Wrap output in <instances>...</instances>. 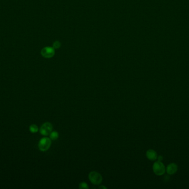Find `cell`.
<instances>
[{"label": "cell", "instance_id": "6da1fadb", "mask_svg": "<svg viewBox=\"0 0 189 189\" xmlns=\"http://www.w3.org/2000/svg\"><path fill=\"white\" fill-rule=\"evenodd\" d=\"M153 171L156 175L161 176L165 174L166 168L161 161H157L153 165Z\"/></svg>", "mask_w": 189, "mask_h": 189}, {"label": "cell", "instance_id": "7a4b0ae2", "mask_svg": "<svg viewBox=\"0 0 189 189\" xmlns=\"http://www.w3.org/2000/svg\"><path fill=\"white\" fill-rule=\"evenodd\" d=\"M89 179L93 184L98 185L102 182V176L99 172L93 171L89 174Z\"/></svg>", "mask_w": 189, "mask_h": 189}, {"label": "cell", "instance_id": "3957f363", "mask_svg": "<svg viewBox=\"0 0 189 189\" xmlns=\"http://www.w3.org/2000/svg\"><path fill=\"white\" fill-rule=\"evenodd\" d=\"M52 144V140L50 138H42L38 142V148L41 151H46L50 148Z\"/></svg>", "mask_w": 189, "mask_h": 189}, {"label": "cell", "instance_id": "277c9868", "mask_svg": "<svg viewBox=\"0 0 189 189\" xmlns=\"http://www.w3.org/2000/svg\"><path fill=\"white\" fill-rule=\"evenodd\" d=\"M53 125L49 122H46L42 124L39 129V132L42 135L48 136L53 130Z\"/></svg>", "mask_w": 189, "mask_h": 189}, {"label": "cell", "instance_id": "5b68a950", "mask_svg": "<svg viewBox=\"0 0 189 189\" xmlns=\"http://www.w3.org/2000/svg\"><path fill=\"white\" fill-rule=\"evenodd\" d=\"M41 55L44 58H51L55 55L54 48L50 47L43 48L41 51Z\"/></svg>", "mask_w": 189, "mask_h": 189}, {"label": "cell", "instance_id": "8992f818", "mask_svg": "<svg viewBox=\"0 0 189 189\" xmlns=\"http://www.w3.org/2000/svg\"><path fill=\"white\" fill-rule=\"evenodd\" d=\"M178 169V165L174 162L169 164L166 168V172L168 175H174L175 174Z\"/></svg>", "mask_w": 189, "mask_h": 189}, {"label": "cell", "instance_id": "52a82bcc", "mask_svg": "<svg viewBox=\"0 0 189 189\" xmlns=\"http://www.w3.org/2000/svg\"><path fill=\"white\" fill-rule=\"evenodd\" d=\"M146 156L149 160H156L157 159L158 154L155 150L153 149H149L146 152Z\"/></svg>", "mask_w": 189, "mask_h": 189}, {"label": "cell", "instance_id": "ba28073f", "mask_svg": "<svg viewBox=\"0 0 189 189\" xmlns=\"http://www.w3.org/2000/svg\"><path fill=\"white\" fill-rule=\"evenodd\" d=\"M49 138L52 140H57L59 138V133L57 131H52L49 134Z\"/></svg>", "mask_w": 189, "mask_h": 189}, {"label": "cell", "instance_id": "9c48e42d", "mask_svg": "<svg viewBox=\"0 0 189 189\" xmlns=\"http://www.w3.org/2000/svg\"><path fill=\"white\" fill-rule=\"evenodd\" d=\"M38 126L36 124H32L29 126V131L32 133H36L38 132Z\"/></svg>", "mask_w": 189, "mask_h": 189}, {"label": "cell", "instance_id": "30bf717a", "mask_svg": "<svg viewBox=\"0 0 189 189\" xmlns=\"http://www.w3.org/2000/svg\"><path fill=\"white\" fill-rule=\"evenodd\" d=\"M79 188L80 189H89V187L88 186V184L85 182H82L79 184Z\"/></svg>", "mask_w": 189, "mask_h": 189}, {"label": "cell", "instance_id": "8fae6325", "mask_svg": "<svg viewBox=\"0 0 189 189\" xmlns=\"http://www.w3.org/2000/svg\"><path fill=\"white\" fill-rule=\"evenodd\" d=\"M61 43L59 42V41H56L53 43V48L54 49H58L59 48L61 47Z\"/></svg>", "mask_w": 189, "mask_h": 189}, {"label": "cell", "instance_id": "7c38bea8", "mask_svg": "<svg viewBox=\"0 0 189 189\" xmlns=\"http://www.w3.org/2000/svg\"><path fill=\"white\" fill-rule=\"evenodd\" d=\"M157 159H158V161H162V160H163V157L161 155L158 156Z\"/></svg>", "mask_w": 189, "mask_h": 189}, {"label": "cell", "instance_id": "4fadbf2b", "mask_svg": "<svg viewBox=\"0 0 189 189\" xmlns=\"http://www.w3.org/2000/svg\"><path fill=\"white\" fill-rule=\"evenodd\" d=\"M99 188H100V189H102H102H107V188H106L105 186H101L99 187Z\"/></svg>", "mask_w": 189, "mask_h": 189}]
</instances>
